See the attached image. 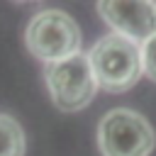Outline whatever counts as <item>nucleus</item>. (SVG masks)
<instances>
[{"mask_svg":"<svg viewBox=\"0 0 156 156\" xmlns=\"http://www.w3.org/2000/svg\"><path fill=\"white\" fill-rule=\"evenodd\" d=\"M88 58H90L98 88L107 93H124L144 76L141 46L115 32L98 39Z\"/></svg>","mask_w":156,"mask_h":156,"instance_id":"nucleus-1","label":"nucleus"},{"mask_svg":"<svg viewBox=\"0 0 156 156\" xmlns=\"http://www.w3.org/2000/svg\"><path fill=\"white\" fill-rule=\"evenodd\" d=\"M80 41V27L63 10H41L29 20L24 29V44L29 54L44 63H54L78 54Z\"/></svg>","mask_w":156,"mask_h":156,"instance_id":"nucleus-2","label":"nucleus"},{"mask_svg":"<svg viewBox=\"0 0 156 156\" xmlns=\"http://www.w3.org/2000/svg\"><path fill=\"white\" fill-rule=\"evenodd\" d=\"M44 80L51 95V102L61 112H80L90 105L98 90V80L90 66L88 54H73L68 58L46 63Z\"/></svg>","mask_w":156,"mask_h":156,"instance_id":"nucleus-3","label":"nucleus"},{"mask_svg":"<svg viewBox=\"0 0 156 156\" xmlns=\"http://www.w3.org/2000/svg\"><path fill=\"white\" fill-rule=\"evenodd\" d=\"M156 134L144 115L115 107L98 124V146L102 156H149Z\"/></svg>","mask_w":156,"mask_h":156,"instance_id":"nucleus-4","label":"nucleus"},{"mask_svg":"<svg viewBox=\"0 0 156 156\" xmlns=\"http://www.w3.org/2000/svg\"><path fill=\"white\" fill-rule=\"evenodd\" d=\"M98 15L115 34L136 44L156 34V0H98Z\"/></svg>","mask_w":156,"mask_h":156,"instance_id":"nucleus-5","label":"nucleus"},{"mask_svg":"<svg viewBox=\"0 0 156 156\" xmlns=\"http://www.w3.org/2000/svg\"><path fill=\"white\" fill-rule=\"evenodd\" d=\"M0 156H24V132L10 115H0Z\"/></svg>","mask_w":156,"mask_h":156,"instance_id":"nucleus-6","label":"nucleus"},{"mask_svg":"<svg viewBox=\"0 0 156 156\" xmlns=\"http://www.w3.org/2000/svg\"><path fill=\"white\" fill-rule=\"evenodd\" d=\"M141 66H144L146 78H151L156 83V34H151L141 44Z\"/></svg>","mask_w":156,"mask_h":156,"instance_id":"nucleus-7","label":"nucleus"},{"mask_svg":"<svg viewBox=\"0 0 156 156\" xmlns=\"http://www.w3.org/2000/svg\"><path fill=\"white\" fill-rule=\"evenodd\" d=\"M15 2H39V0H15Z\"/></svg>","mask_w":156,"mask_h":156,"instance_id":"nucleus-8","label":"nucleus"}]
</instances>
